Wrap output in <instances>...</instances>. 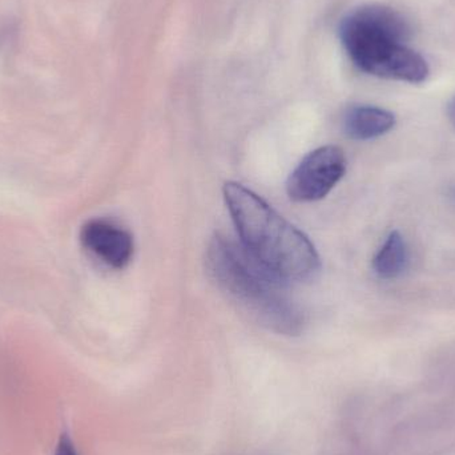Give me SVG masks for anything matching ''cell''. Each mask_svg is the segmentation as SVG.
<instances>
[{
	"mask_svg": "<svg viewBox=\"0 0 455 455\" xmlns=\"http://www.w3.org/2000/svg\"><path fill=\"white\" fill-rule=\"evenodd\" d=\"M228 211L243 248L283 283H309L321 270V259L309 238L278 215L243 184L223 188Z\"/></svg>",
	"mask_w": 455,
	"mask_h": 455,
	"instance_id": "cell-1",
	"label": "cell"
},
{
	"mask_svg": "<svg viewBox=\"0 0 455 455\" xmlns=\"http://www.w3.org/2000/svg\"><path fill=\"white\" fill-rule=\"evenodd\" d=\"M207 267L228 299L254 323L283 336H299L304 331V313L289 296L286 283L265 269L241 243L216 235L208 246Z\"/></svg>",
	"mask_w": 455,
	"mask_h": 455,
	"instance_id": "cell-2",
	"label": "cell"
},
{
	"mask_svg": "<svg viewBox=\"0 0 455 455\" xmlns=\"http://www.w3.org/2000/svg\"><path fill=\"white\" fill-rule=\"evenodd\" d=\"M411 24L403 13L384 4H366L347 13L339 39L360 71L381 79L419 84L429 77L427 60L409 47Z\"/></svg>",
	"mask_w": 455,
	"mask_h": 455,
	"instance_id": "cell-3",
	"label": "cell"
},
{
	"mask_svg": "<svg viewBox=\"0 0 455 455\" xmlns=\"http://www.w3.org/2000/svg\"><path fill=\"white\" fill-rule=\"evenodd\" d=\"M347 172V159L339 147L315 149L302 159L286 181V192L297 203L318 202L331 194Z\"/></svg>",
	"mask_w": 455,
	"mask_h": 455,
	"instance_id": "cell-4",
	"label": "cell"
},
{
	"mask_svg": "<svg viewBox=\"0 0 455 455\" xmlns=\"http://www.w3.org/2000/svg\"><path fill=\"white\" fill-rule=\"evenodd\" d=\"M83 246L114 269H124L133 257V237L127 229L108 220L88 221L82 228Z\"/></svg>",
	"mask_w": 455,
	"mask_h": 455,
	"instance_id": "cell-5",
	"label": "cell"
},
{
	"mask_svg": "<svg viewBox=\"0 0 455 455\" xmlns=\"http://www.w3.org/2000/svg\"><path fill=\"white\" fill-rule=\"evenodd\" d=\"M395 116L387 109L373 106H355L344 117L345 133L355 140H373L395 127Z\"/></svg>",
	"mask_w": 455,
	"mask_h": 455,
	"instance_id": "cell-6",
	"label": "cell"
},
{
	"mask_svg": "<svg viewBox=\"0 0 455 455\" xmlns=\"http://www.w3.org/2000/svg\"><path fill=\"white\" fill-rule=\"evenodd\" d=\"M409 264V251L406 241L398 230L390 233L384 245L373 259V269L379 278L395 280L400 277Z\"/></svg>",
	"mask_w": 455,
	"mask_h": 455,
	"instance_id": "cell-7",
	"label": "cell"
},
{
	"mask_svg": "<svg viewBox=\"0 0 455 455\" xmlns=\"http://www.w3.org/2000/svg\"><path fill=\"white\" fill-rule=\"evenodd\" d=\"M55 455H79L71 438L67 435H61L56 446Z\"/></svg>",
	"mask_w": 455,
	"mask_h": 455,
	"instance_id": "cell-8",
	"label": "cell"
},
{
	"mask_svg": "<svg viewBox=\"0 0 455 455\" xmlns=\"http://www.w3.org/2000/svg\"><path fill=\"white\" fill-rule=\"evenodd\" d=\"M448 116L451 124H453V127L455 128V96L453 99H451V103H449Z\"/></svg>",
	"mask_w": 455,
	"mask_h": 455,
	"instance_id": "cell-9",
	"label": "cell"
}]
</instances>
